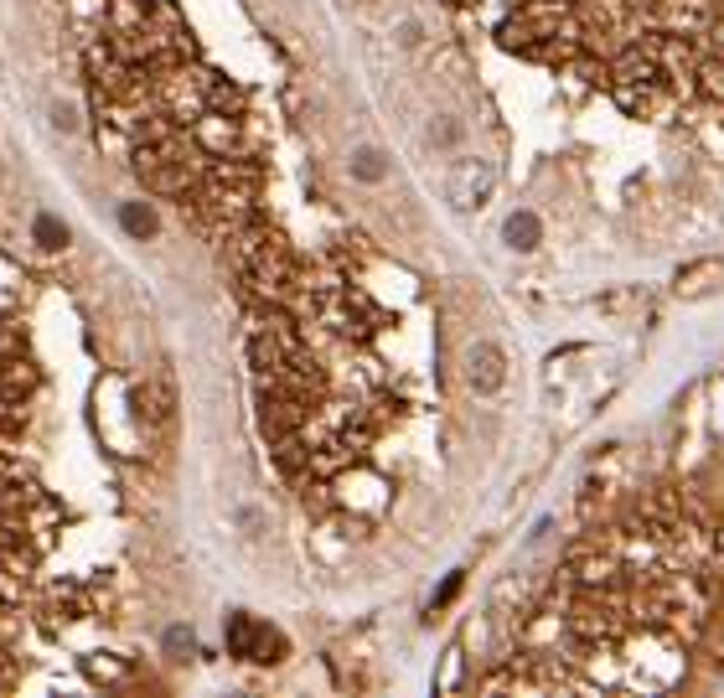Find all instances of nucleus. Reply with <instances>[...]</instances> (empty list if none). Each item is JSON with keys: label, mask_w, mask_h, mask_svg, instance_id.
I'll use <instances>...</instances> for the list:
<instances>
[{"label": "nucleus", "mask_w": 724, "mask_h": 698, "mask_svg": "<svg viewBox=\"0 0 724 698\" xmlns=\"http://www.w3.org/2000/svg\"><path fill=\"white\" fill-rule=\"evenodd\" d=\"M228 249H233V264H238V275H244V285L259 300H269V306H295V295L306 280H300V264L285 249L280 233L244 223L238 233H228Z\"/></svg>", "instance_id": "obj_1"}, {"label": "nucleus", "mask_w": 724, "mask_h": 698, "mask_svg": "<svg viewBox=\"0 0 724 698\" xmlns=\"http://www.w3.org/2000/svg\"><path fill=\"white\" fill-rule=\"evenodd\" d=\"M202 150L192 140L171 135H150L135 140V176L145 181V192H161V197H187V187L202 176Z\"/></svg>", "instance_id": "obj_2"}, {"label": "nucleus", "mask_w": 724, "mask_h": 698, "mask_svg": "<svg viewBox=\"0 0 724 698\" xmlns=\"http://www.w3.org/2000/svg\"><path fill=\"white\" fill-rule=\"evenodd\" d=\"M497 192V166L492 161H481V156H461L456 166L445 171V202L456 207V212H476V207H487Z\"/></svg>", "instance_id": "obj_3"}, {"label": "nucleus", "mask_w": 724, "mask_h": 698, "mask_svg": "<svg viewBox=\"0 0 724 698\" xmlns=\"http://www.w3.org/2000/svg\"><path fill=\"white\" fill-rule=\"evenodd\" d=\"M192 145L202 150L207 161L238 156V145H244V119H238V109H213V104H207L192 119Z\"/></svg>", "instance_id": "obj_4"}, {"label": "nucleus", "mask_w": 724, "mask_h": 698, "mask_svg": "<svg viewBox=\"0 0 724 698\" xmlns=\"http://www.w3.org/2000/svg\"><path fill=\"white\" fill-rule=\"evenodd\" d=\"M228 652L244 657V662H280L285 657V636L269 631L254 616H244V611H233L228 616Z\"/></svg>", "instance_id": "obj_5"}, {"label": "nucleus", "mask_w": 724, "mask_h": 698, "mask_svg": "<svg viewBox=\"0 0 724 698\" xmlns=\"http://www.w3.org/2000/svg\"><path fill=\"white\" fill-rule=\"evenodd\" d=\"M466 383H471L476 393H497V388L507 383V352H502L497 342H476V347L466 352Z\"/></svg>", "instance_id": "obj_6"}, {"label": "nucleus", "mask_w": 724, "mask_h": 698, "mask_svg": "<svg viewBox=\"0 0 724 698\" xmlns=\"http://www.w3.org/2000/svg\"><path fill=\"white\" fill-rule=\"evenodd\" d=\"M135 414H140L145 430H166L171 414H176V388L166 378H145L135 388Z\"/></svg>", "instance_id": "obj_7"}, {"label": "nucleus", "mask_w": 724, "mask_h": 698, "mask_svg": "<svg viewBox=\"0 0 724 698\" xmlns=\"http://www.w3.org/2000/svg\"><path fill=\"white\" fill-rule=\"evenodd\" d=\"M502 238H507V249H518V254H533L543 244V223H538V212H512V218L502 223Z\"/></svg>", "instance_id": "obj_8"}, {"label": "nucleus", "mask_w": 724, "mask_h": 698, "mask_svg": "<svg viewBox=\"0 0 724 698\" xmlns=\"http://www.w3.org/2000/svg\"><path fill=\"white\" fill-rule=\"evenodd\" d=\"M709 280H724V264L719 259H699V264H688V269H678V295H704L709 290Z\"/></svg>", "instance_id": "obj_9"}, {"label": "nucleus", "mask_w": 724, "mask_h": 698, "mask_svg": "<svg viewBox=\"0 0 724 698\" xmlns=\"http://www.w3.org/2000/svg\"><path fill=\"white\" fill-rule=\"evenodd\" d=\"M119 223H125L130 238H150V233H156V207H150V202H125V207H119Z\"/></svg>", "instance_id": "obj_10"}, {"label": "nucleus", "mask_w": 724, "mask_h": 698, "mask_svg": "<svg viewBox=\"0 0 724 698\" xmlns=\"http://www.w3.org/2000/svg\"><path fill=\"white\" fill-rule=\"evenodd\" d=\"M352 176H362V181H383V176H388L383 150H378V145H362V150H352Z\"/></svg>", "instance_id": "obj_11"}, {"label": "nucleus", "mask_w": 724, "mask_h": 698, "mask_svg": "<svg viewBox=\"0 0 724 698\" xmlns=\"http://www.w3.org/2000/svg\"><path fill=\"white\" fill-rule=\"evenodd\" d=\"M37 244H42V249H63V244H68V228L57 223V218H37Z\"/></svg>", "instance_id": "obj_12"}, {"label": "nucleus", "mask_w": 724, "mask_h": 698, "mask_svg": "<svg viewBox=\"0 0 724 698\" xmlns=\"http://www.w3.org/2000/svg\"><path fill=\"white\" fill-rule=\"evenodd\" d=\"M88 673H94V678H125L130 667H125V662H99V657H88Z\"/></svg>", "instance_id": "obj_13"}, {"label": "nucleus", "mask_w": 724, "mask_h": 698, "mask_svg": "<svg viewBox=\"0 0 724 698\" xmlns=\"http://www.w3.org/2000/svg\"><path fill=\"white\" fill-rule=\"evenodd\" d=\"M456 590H461V574H450V580L440 585V595H435V611H440V605H450V600H456Z\"/></svg>", "instance_id": "obj_14"}, {"label": "nucleus", "mask_w": 724, "mask_h": 698, "mask_svg": "<svg viewBox=\"0 0 724 698\" xmlns=\"http://www.w3.org/2000/svg\"><path fill=\"white\" fill-rule=\"evenodd\" d=\"M166 647H171V652H192V636H187V631H181V626H176V631L166 636Z\"/></svg>", "instance_id": "obj_15"}]
</instances>
